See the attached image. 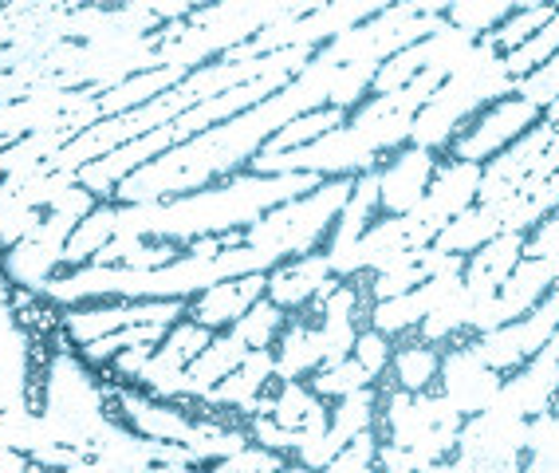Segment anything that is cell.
Here are the masks:
<instances>
[{"mask_svg":"<svg viewBox=\"0 0 559 473\" xmlns=\"http://www.w3.org/2000/svg\"><path fill=\"white\" fill-rule=\"evenodd\" d=\"M340 60L328 48H320L308 60V68L296 71L276 95L260 99L249 111L233 115V119L217 122L210 131L190 134L186 142L170 146L166 154L151 158L134 174L115 186V202H154V198H178V193L205 190L217 178L237 174L245 162L257 158V151L272 134L292 122L296 115H308L316 107H328L331 83H335Z\"/></svg>","mask_w":559,"mask_h":473,"instance_id":"obj_1","label":"cell"},{"mask_svg":"<svg viewBox=\"0 0 559 473\" xmlns=\"http://www.w3.org/2000/svg\"><path fill=\"white\" fill-rule=\"evenodd\" d=\"M320 174H229L221 186L158 198V213L151 225V241L190 245L201 233L249 229L272 205L292 202L320 186Z\"/></svg>","mask_w":559,"mask_h":473,"instance_id":"obj_2","label":"cell"},{"mask_svg":"<svg viewBox=\"0 0 559 473\" xmlns=\"http://www.w3.org/2000/svg\"><path fill=\"white\" fill-rule=\"evenodd\" d=\"M516 95V80L504 68V51L477 36L469 48L453 60L450 75L433 91V99L414 115L409 122V142L426 146V151H450V142L465 131V122L477 119L489 103Z\"/></svg>","mask_w":559,"mask_h":473,"instance_id":"obj_3","label":"cell"},{"mask_svg":"<svg viewBox=\"0 0 559 473\" xmlns=\"http://www.w3.org/2000/svg\"><path fill=\"white\" fill-rule=\"evenodd\" d=\"M350 190H355V174H340V178H323L316 190L292 198V202L272 205L260 222L245 229V245L276 252L280 261L288 257H304L323 241L335 225V217L347 205Z\"/></svg>","mask_w":559,"mask_h":473,"instance_id":"obj_4","label":"cell"},{"mask_svg":"<svg viewBox=\"0 0 559 473\" xmlns=\"http://www.w3.org/2000/svg\"><path fill=\"white\" fill-rule=\"evenodd\" d=\"M40 414L56 442L80 446V450L95 446L103 426L110 423V414H107V399H103V387L91 379L83 355H68V352L51 355L48 379H44Z\"/></svg>","mask_w":559,"mask_h":473,"instance_id":"obj_5","label":"cell"},{"mask_svg":"<svg viewBox=\"0 0 559 473\" xmlns=\"http://www.w3.org/2000/svg\"><path fill=\"white\" fill-rule=\"evenodd\" d=\"M524 450H528V418L480 411L461 423L457 450L441 462V470H516Z\"/></svg>","mask_w":559,"mask_h":473,"instance_id":"obj_6","label":"cell"},{"mask_svg":"<svg viewBox=\"0 0 559 473\" xmlns=\"http://www.w3.org/2000/svg\"><path fill=\"white\" fill-rule=\"evenodd\" d=\"M75 217H63L56 210H44V222L36 229V237H24L12 249H4L0 257V272L12 284H21L28 293H44V284L51 281V272L63 264V245H68Z\"/></svg>","mask_w":559,"mask_h":473,"instance_id":"obj_7","label":"cell"},{"mask_svg":"<svg viewBox=\"0 0 559 473\" xmlns=\"http://www.w3.org/2000/svg\"><path fill=\"white\" fill-rule=\"evenodd\" d=\"M539 119H544V111L532 107L528 99H520V95H504V99L489 103V107L473 119V127H465V131L450 142V151H453V158L485 162L497 151H504L512 139H520V134L528 131L532 122H539Z\"/></svg>","mask_w":559,"mask_h":473,"instance_id":"obj_8","label":"cell"},{"mask_svg":"<svg viewBox=\"0 0 559 473\" xmlns=\"http://www.w3.org/2000/svg\"><path fill=\"white\" fill-rule=\"evenodd\" d=\"M556 131H559L556 122L539 119V122H532V127L520 134V139H512L504 151H497L492 158L480 162L477 202H504V198H512V193L520 190L524 174L536 166V158L544 154V146H548Z\"/></svg>","mask_w":559,"mask_h":473,"instance_id":"obj_9","label":"cell"},{"mask_svg":"<svg viewBox=\"0 0 559 473\" xmlns=\"http://www.w3.org/2000/svg\"><path fill=\"white\" fill-rule=\"evenodd\" d=\"M438 383H441V394L469 418V414L489 411L504 379H500V371L485 367V363L477 359V352L465 343V347H453V352L441 355Z\"/></svg>","mask_w":559,"mask_h":473,"instance_id":"obj_10","label":"cell"},{"mask_svg":"<svg viewBox=\"0 0 559 473\" xmlns=\"http://www.w3.org/2000/svg\"><path fill=\"white\" fill-rule=\"evenodd\" d=\"M433 170H438V151H426L414 142L399 146L394 158L379 166V210L386 217L390 213H409L430 190Z\"/></svg>","mask_w":559,"mask_h":473,"instance_id":"obj_11","label":"cell"},{"mask_svg":"<svg viewBox=\"0 0 559 473\" xmlns=\"http://www.w3.org/2000/svg\"><path fill=\"white\" fill-rule=\"evenodd\" d=\"M559 394V359L551 352H536L528 363H520V371L500 383V394L492 399L489 411L512 414V418H532L539 411H551Z\"/></svg>","mask_w":559,"mask_h":473,"instance_id":"obj_12","label":"cell"},{"mask_svg":"<svg viewBox=\"0 0 559 473\" xmlns=\"http://www.w3.org/2000/svg\"><path fill=\"white\" fill-rule=\"evenodd\" d=\"M477 190H480V162L445 158V162H438L426 198L409 213H418L421 222L438 225V233H441V225L453 222L461 210H469V205L477 202Z\"/></svg>","mask_w":559,"mask_h":473,"instance_id":"obj_13","label":"cell"},{"mask_svg":"<svg viewBox=\"0 0 559 473\" xmlns=\"http://www.w3.org/2000/svg\"><path fill=\"white\" fill-rule=\"evenodd\" d=\"M461 276H465V272H438L430 281L414 284L409 293L390 296V300H374V308H370V328H379V332H386V335L414 332V328L457 288Z\"/></svg>","mask_w":559,"mask_h":473,"instance_id":"obj_14","label":"cell"},{"mask_svg":"<svg viewBox=\"0 0 559 473\" xmlns=\"http://www.w3.org/2000/svg\"><path fill=\"white\" fill-rule=\"evenodd\" d=\"M264 293H269V272H245V276H233V281L210 284L205 293L193 296L190 320L221 332V328H229L233 320L249 312Z\"/></svg>","mask_w":559,"mask_h":473,"instance_id":"obj_15","label":"cell"},{"mask_svg":"<svg viewBox=\"0 0 559 473\" xmlns=\"http://www.w3.org/2000/svg\"><path fill=\"white\" fill-rule=\"evenodd\" d=\"M374 213H379V166L355 174V190H350L347 205H343V213L335 217V225H331V241H328L331 272H340V264L347 261V252L355 249L362 233L370 229Z\"/></svg>","mask_w":559,"mask_h":473,"instance_id":"obj_16","label":"cell"},{"mask_svg":"<svg viewBox=\"0 0 559 473\" xmlns=\"http://www.w3.org/2000/svg\"><path fill=\"white\" fill-rule=\"evenodd\" d=\"M119 411L130 426L146 438H162V442H181L190 446L198 442V418H186L174 403L166 399H154V394L139 391H119Z\"/></svg>","mask_w":559,"mask_h":473,"instance_id":"obj_17","label":"cell"},{"mask_svg":"<svg viewBox=\"0 0 559 473\" xmlns=\"http://www.w3.org/2000/svg\"><path fill=\"white\" fill-rule=\"evenodd\" d=\"M524 237L528 233H497L492 241H485L477 252H469V264H465V293L477 300H489L500 293V284L509 281V272L516 269V261L524 257Z\"/></svg>","mask_w":559,"mask_h":473,"instance_id":"obj_18","label":"cell"},{"mask_svg":"<svg viewBox=\"0 0 559 473\" xmlns=\"http://www.w3.org/2000/svg\"><path fill=\"white\" fill-rule=\"evenodd\" d=\"M559 284V257H520L509 281L500 284L497 304L504 312V323L528 316L544 296Z\"/></svg>","mask_w":559,"mask_h":473,"instance_id":"obj_19","label":"cell"},{"mask_svg":"<svg viewBox=\"0 0 559 473\" xmlns=\"http://www.w3.org/2000/svg\"><path fill=\"white\" fill-rule=\"evenodd\" d=\"M335 276L328 264V252H304L292 261H280L269 269V300H276L280 308H304L311 300V293L320 288V281Z\"/></svg>","mask_w":559,"mask_h":473,"instance_id":"obj_20","label":"cell"},{"mask_svg":"<svg viewBox=\"0 0 559 473\" xmlns=\"http://www.w3.org/2000/svg\"><path fill=\"white\" fill-rule=\"evenodd\" d=\"M497 233H504V202H473L469 210H461L453 222L441 225L433 237V249L441 252H477L485 241H492Z\"/></svg>","mask_w":559,"mask_h":473,"instance_id":"obj_21","label":"cell"},{"mask_svg":"<svg viewBox=\"0 0 559 473\" xmlns=\"http://www.w3.org/2000/svg\"><path fill=\"white\" fill-rule=\"evenodd\" d=\"M323 328L316 323H288L280 328V343L272 347L276 352V379H304V375L320 371L323 367Z\"/></svg>","mask_w":559,"mask_h":473,"instance_id":"obj_22","label":"cell"},{"mask_svg":"<svg viewBox=\"0 0 559 473\" xmlns=\"http://www.w3.org/2000/svg\"><path fill=\"white\" fill-rule=\"evenodd\" d=\"M186 80V71L181 68H151V71H139V75H127L122 83L115 87L99 91V115H122V111H134L142 103H151L154 95L162 91H170L174 83Z\"/></svg>","mask_w":559,"mask_h":473,"instance_id":"obj_23","label":"cell"},{"mask_svg":"<svg viewBox=\"0 0 559 473\" xmlns=\"http://www.w3.org/2000/svg\"><path fill=\"white\" fill-rule=\"evenodd\" d=\"M245 355H249V343L240 340L237 332H221V335H213L205 347H201L198 355L190 359V379H193V399H201V391L205 387H213L217 379H225L229 371H237L240 363H245Z\"/></svg>","mask_w":559,"mask_h":473,"instance_id":"obj_24","label":"cell"},{"mask_svg":"<svg viewBox=\"0 0 559 473\" xmlns=\"http://www.w3.org/2000/svg\"><path fill=\"white\" fill-rule=\"evenodd\" d=\"M115 233H119V205L99 202L95 210L87 213V217H80V222H75L68 245H63V264L80 269V264L95 261V252H99L103 245L115 237Z\"/></svg>","mask_w":559,"mask_h":473,"instance_id":"obj_25","label":"cell"},{"mask_svg":"<svg viewBox=\"0 0 559 473\" xmlns=\"http://www.w3.org/2000/svg\"><path fill=\"white\" fill-rule=\"evenodd\" d=\"M75 134L80 131H71V127H51V131H32V134H21V139H12L9 146L0 151V178L40 166V162L51 158L60 146H68Z\"/></svg>","mask_w":559,"mask_h":473,"instance_id":"obj_26","label":"cell"},{"mask_svg":"<svg viewBox=\"0 0 559 473\" xmlns=\"http://www.w3.org/2000/svg\"><path fill=\"white\" fill-rule=\"evenodd\" d=\"M347 115L350 111H343V107H331V103H328V107H316V111H308V115H296V119L284 122V127H280V131L272 134L264 146H260V151H264V154H280V151H292V146H304V142L320 139V134L343 127V122H347Z\"/></svg>","mask_w":559,"mask_h":473,"instance_id":"obj_27","label":"cell"},{"mask_svg":"<svg viewBox=\"0 0 559 473\" xmlns=\"http://www.w3.org/2000/svg\"><path fill=\"white\" fill-rule=\"evenodd\" d=\"M390 367H394V383L406 387V391H426V387H433V379H438V367H441V355L433 343L418 340V343H406V347H399L394 352V359H390Z\"/></svg>","mask_w":559,"mask_h":473,"instance_id":"obj_28","label":"cell"},{"mask_svg":"<svg viewBox=\"0 0 559 473\" xmlns=\"http://www.w3.org/2000/svg\"><path fill=\"white\" fill-rule=\"evenodd\" d=\"M469 312H473V296L465 293V284H457L445 300L433 308L426 320L418 323V335L426 343H445L453 340L457 332H465V323H469Z\"/></svg>","mask_w":559,"mask_h":473,"instance_id":"obj_29","label":"cell"},{"mask_svg":"<svg viewBox=\"0 0 559 473\" xmlns=\"http://www.w3.org/2000/svg\"><path fill=\"white\" fill-rule=\"evenodd\" d=\"M374 411H379V391H374V383L359 387V391L343 394L340 403H335V411H331V430L340 434L343 442H350L359 430L374 426Z\"/></svg>","mask_w":559,"mask_h":473,"instance_id":"obj_30","label":"cell"},{"mask_svg":"<svg viewBox=\"0 0 559 473\" xmlns=\"http://www.w3.org/2000/svg\"><path fill=\"white\" fill-rule=\"evenodd\" d=\"M516 9H520V0H453L450 12H445V21L457 24V28H469L473 36H485V32H492Z\"/></svg>","mask_w":559,"mask_h":473,"instance_id":"obj_31","label":"cell"},{"mask_svg":"<svg viewBox=\"0 0 559 473\" xmlns=\"http://www.w3.org/2000/svg\"><path fill=\"white\" fill-rule=\"evenodd\" d=\"M284 308H280L276 300H269V296H260L257 304H252L249 312L240 316V320H233L229 328L240 335V340L249 343V347H272L280 335V328H284Z\"/></svg>","mask_w":559,"mask_h":473,"instance_id":"obj_32","label":"cell"},{"mask_svg":"<svg viewBox=\"0 0 559 473\" xmlns=\"http://www.w3.org/2000/svg\"><path fill=\"white\" fill-rule=\"evenodd\" d=\"M370 371L362 367L355 355L340 363H323L320 371H311V391L320 394V399H343V394L359 391V387H370Z\"/></svg>","mask_w":559,"mask_h":473,"instance_id":"obj_33","label":"cell"},{"mask_svg":"<svg viewBox=\"0 0 559 473\" xmlns=\"http://www.w3.org/2000/svg\"><path fill=\"white\" fill-rule=\"evenodd\" d=\"M374 71L379 63L374 60H350L340 63L335 71V83H331V107H343V111H355L362 99L370 95V83H374Z\"/></svg>","mask_w":559,"mask_h":473,"instance_id":"obj_34","label":"cell"},{"mask_svg":"<svg viewBox=\"0 0 559 473\" xmlns=\"http://www.w3.org/2000/svg\"><path fill=\"white\" fill-rule=\"evenodd\" d=\"M551 12H556V4H532V9H516L512 16H504V21H500L492 32H485V36H489L500 51H512V48H520V44L528 40V36H536V32L551 21Z\"/></svg>","mask_w":559,"mask_h":473,"instance_id":"obj_35","label":"cell"},{"mask_svg":"<svg viewBox=\"0 0 559 473\" xmlns=\"http://www.w3.org/2000/svg\"><path fill=\"white\" fill-rule=\"evenodd\" d=\"M320 403V394L304 387L300 379H284L280 383V394H272V418L288 430H304V418H308L311 406Z\"/></svg>","mask_w":559,"mask_h":473,"instance_id":"obj_36","label":"cell"},{"mask_svg":"<svg viewBox=\"0 0 559 473\" xmlns=\"http://www.w3.org/2000/svg\"><path fill=\"white\" fill-rule=\"evenodd\" d=\"M374 458H379V438H374V426H367V430L355 434V438L331 458L328 470L331 473H367L370 465H374Z\"/></svg>","mask_w":559,"mask_h":473,"instance_id":"obj_37","label":"cell"},{"mask_svg":"<svg viewBox=\"0 0 559 473\" xmlns=\"http://www.w3.org/2000/svg\"><path fill=\"white\" fill-rule=\"evenodd\" d=\"M516 95L520 99H528L532 107H548V103L559 99V63L548 60V63H539V68H532L528 75H520L516 80Z\"/></svg>","mask_w":559,"mask_h":473,"instance_id":"obj_38","label":"cell"},{"mask_svg":"<svg viewBox=\"0 0 559 473\" xmlns=\"http://www.w3.org/2000/svg\"><path fill=\"white\" fill-rule=\"evenodd\" d=\"M430 281V269L421 264V257L414 264H402V269H386V272H374V284H370V296L374 300H390V296H402L409 293L414 284Z\"/></svg>","mask_w":559,"mask_h":473,"instance_id":"obj_39","label":"cell"},{"mask_svg":"<svg viewBox=\"0 0 559 473\" xmlns=\"http://www.w3.org/2000/svg\"><path fill=\"white\" fill-rule=\"evenodd\" d=\"M221 473H252V470H284L288 465V453H276L269 450V446H240L237 453H229V458H221V462H213Z\"/></svg>","mask_w":559,"mask_h":473,"instance_id":"obj_40","label":"cell"},{"mask_svg":"<svg viewBox=\"0 0 559 473\" xmlns=\"http://www.w3.org/2000/svg\"><path fill=\"white\" fill-rule=\"evenodd\" d=\"M311 434L304 430H288V426H280L272 414H252V442L269 446L276 453H296L304 442H308Z\"/></svg>","mask_w":559,"mask_h":473,"instance_id":"obj_41","label":"cell"},{"mask_svg":"<svg viewBox=\"0 0 559 473\" xmlns=\"http://www.w3.org/2000/svg\"><path fill=\"white\" fill-rule=\"evenodd\" d=\"M355 359L362 363L370 371V379L379 383V375L390 367V359H394V347H390V335L379 332V328H367V332H359V340H355Z\"/></svg>","mask_w":559,"mask_h":473,"instance_id":"obj_42","label":"cell"},{"mask_svg":"<svg viewBox=\"0 0 559 473\" xmlns=\"http://www.w3.org/2000/svg\"><path fill=\"white\" fill-rule=\"evenodd\" d=\"M524 257H559V205L524 237Z\"/></svg>","mask_w":559,"mask_h":473,"instance_id":"obj_43","label":"cell"},{"mask_svg":"<svg viewBox=\"0 0 559 473\" xmlns=\"http://www.w3.org/2000/svg\"><path fill=\"white\" fill-rule=\"evenodd\" d=\"M95 205H99V198H95V193H91L87 186L71 181L68 190H60V198H56V202H51L48 210H56V213H63V217H75V222H80V217H87V213L95 210Z\"/></svg>","mask_w":559,"mask_h":473,"instance_id":"obj_44","label":"cell"},{"mask_svg":"<svg viewBox=\"0 0 559 473\" xmlns=\"http://www.w3.org/2000/svg\"><path fill=\"white\" fill-rule=\"evenodd\" d=\"M154 343H130V347H122L115 359H110V367H115V375H122V379H139L142 363L151 359Z\"/></svg>","mask_w":559,"mask_h":473,"instance_id":"obj_45","label":"cell"},{"mask_svg":"<svg viewBox=\"0 0 559 473\" xmlns=\"http://www.w3.org/2000/svg\"><path fill=\"white\" fill-rule=\"evenodd\" d=\"M374 465H382V470H394V473H402V470H421L418 465V458H414V450H406V446H399V442H379V458H374Z\"/></svg>","mask_w":559,"mask_h":473,"instance_id":"obj_46","label":"cell"},{"mask_svg":"<svg viewBox=\"0 0 559 473\" xmlns=\"http://www.w3.org/2000/svg\"><path fill=\"white\" fill-rule=\"evenodd\" d=\"M186 252H193V257H217L221 237H217V233H201V237H193V241L186 245Z\"/></svg>","mask_w":559,"mask_h":473,"instance_id":"obj_47","label":"cell"},{"mask_svg":"<svg viewBox=\"0 0 559 473\" xmlns=\"http://www.w3.org/2000/svg\"><path fill=\"white\" fill-rule=\"evenodd\" d=\"M16 323V316H12V296H9V276L0 272V332L4 328H12Z\"/></svg>","mask_w":559,"mask_h":473,"instance_id":"obj_48","label":"cell"},{"mask_svg":"<svg viewBox=\"0 0 559 473\" xmlns=\"http://www.w3.org/2000/svg\"><path fill=\"white\" fill-rule=\"evenodd\" d=\"M340 276H328V281H320V288H316V293H311V308H316V312H323V304H328V296L335 293V288H340Z\"/></svg>","mask_w":559,"mask_h":473,"instance_id":"obj_49","label":"cell"},{"mask_svg":"<svg viewBox=\"0 0 559 473\" xmlns=\"http://www.w3.org/2000/svg\"><path fill=\"white\" fill-rule=\"evenodd\" d=\"M544 119H548V122H556V127H559V99H556V103H548V107H544Z\"/></svg>","mask_w":559,"mask_h":473,"instance_id":"obj_50","label":"cell"},{"mask_svg":"<svg viewBox=\"0 0 559 473\" xmlns=\"http://www.w3.org/2000/svg\"><path fill=\"white\" fill-rule=\"evenodd\" d=\"M544 352H551V355H556V359H559V328H556V335H551V340H548V347H544Z\"/></svg>","mask_w":559,"mask_h":473,"instance_id":"obj_51","label":"cell"},{"mask_svg":"<svg viewBox=\"0 0 559 473\" xmlns=\"http://www.w3.org/2000/svg\"><path fill=\"white\" fill-rule=\"evenodd\" d=\"M532 4H559V0H520V9H532Z\"/></svg>","mask_w":559,"mask_h":473,"instance_id":"obj_52","label":"cell"},{"mask_svg":"<svg viewBox=\"0 0 559 473\" xmlns=\"http://www.w3.org/2000/svg\"><path fill=\"white\" fill-rule=\"evenodd\" d=\"M551 60H556V63H559V51H556V56H551Z\"/></svg>","mask_w":559,"mask_h":473,"instance_id":"obj_53","label":"cell"},{"mask_svg":"<svg viewBox=\"0 0 559 473\" xmlns=\"http://www.w3.org/2000/svg\"><path fill=\"white\" fill-rule=\"evenodd\" d=\"M556 178H559V170H556Z\"/></svg>","mask_w":559,"mask_h":473,"instance_id":"obj_54","label":"cell"},{"mask_svg":"<svg viewBox=\"0 0 559 473\" xmlns=\"http://www.w3.org/2000/svg\"><path fill=\"white\" fill-rule=\"evenodd\" d=\"M119 4H122V0H119Z\"/></svg>","mask_w":559,"mask_h":473,"instance_id":"obj_55","label":"cell"},{"mask_svg":"<svg viewBox=\"0 0 559 473\" xmlns=\"http://www.w3.org/2000/svg\"><path fill=\"white\" fill-rule=\"evenodd\" d=\"M556 399H559V394H556Z\"/></svg>","mask_w":559,"mask_h":473,"instance_id":"obj_56","label":"cell"}]
</instances>
